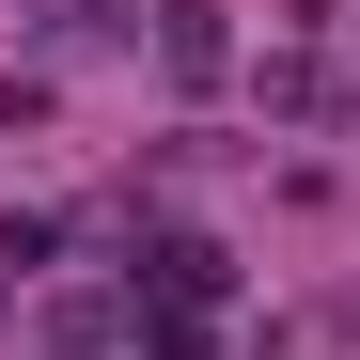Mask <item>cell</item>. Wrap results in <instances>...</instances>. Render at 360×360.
<instances>
[{
  "label": "cell",
  "mask_w": 360,
  "mask_h": 360,
  "mask_svg": "<svg viewBox=\"0 0 360 360\" xmlns=\"http://www.w3.org/2000/svg\"><path fill=\"white\" fill-rule=\"evenodd\" d=\"M219 63H235V47H219V0H157V79H172V94H204Z\"/></svg>",
  "instance_id": "obj_1"
},
{
  "label": "cell",
  "mask_w": 360,
  "mask_h": 360,
  "mask_svg": "<svg viewBox=\"0 0 360 360\" xmlns=\"http://www.w3.org/2000/svg\"><path fill=\"white\" fill-rule=\"evenodd\" d=\"M266 110L282 126H329V63H266Z\"/></svg>",
  "instance_id": "obj_2"
}]
</instances>
